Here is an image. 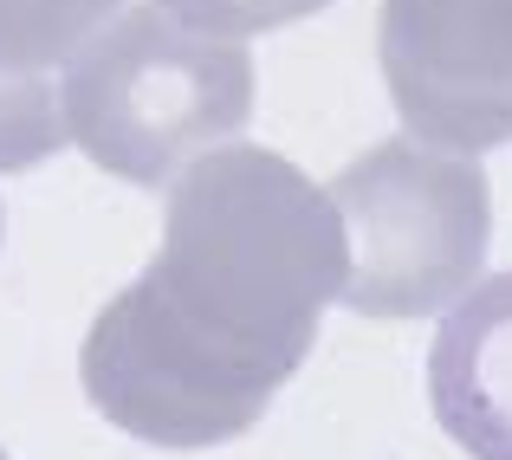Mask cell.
I'll list each match as a JSON object with an SVG mask.
<instances>
[{
	"label": "cell",
	"mask_w": 512,
	"mask_h": 460,
	"mask_svg": "<svg viewBox=\"0 0 512 460\" xmlns=\"http://www.w3.org/2000/svg\"><path fill=\"white\" fill-rule=\"evenodd\" d=\"M65 143L137 188H169L195 156L221 150L253 117V52L130 7L65 72Z\"/></svg>",
	"instance_id": "obj_2"
},
{
	"label": "cell",
	"mask_w": 512,
	"mask_h": 460,
	"mask_svg": "<svg viewBox=\"0 0 512 460\" xmlns=\"http://www.w3.org/2000/svg\"><path fill=\"white\" fill-rule=\"evenodd\" d=\"M428 402L454 448L512 460V273L474 279L428 350Z\"/></svg>",
	"instance_id": "obj_6"
},
{
	"label": "cell",
	"mask_w": 512,
	"mask_h": 460,
	"mask_svg": "<svg viewBox=\"0 0 512 460\" xmlns=\"http://www.w3.org/2000/svg\"><path fill=\"white\" fill-rule=\"evenodd\" d=\"M344 234L338 305L357 318H428L474 292L493 247V195L480 162L389 137L325 188Z\"/></svg>",
	"instance_id": "obj_3"
},
{
	"label": "cell",
	"mask_w": 512,
	"mask_h": 460,
	"mask_svg": "<svg viewBox=\"0 0 512 460\" xmlns=\"http://www.w3.org/2000/svg\"><path fill=\"white\" fill-rule=\"evenodd\" d=\"M0 460H7V448H0Z\"/></svg>",
	"instance_id": "obj_8"
},
{
	"label": "cell",
	"mask_w": 512,
	"mask_h": 460,
	"mask_svg": "<svg viewBox=\"0 0 512 460\" xmlns=\"http://www.w3.org/2000/svg\"><path fill=\"white\" fill-rule=\"evenodd\" d=\"M150 7L169 13V20H182V26H195V33L240 39V33H273V26L312 20L331 0H150Z\"/></svg>",
	"instance_id": "obj_7"
},
{
	"label": "cell",
	"mask_w": 512,
	"mask_h": 460,
	"mask_svg": "<svg viewBox=\"0 0 512 460\" xmlns=\"http://www.w3.org/2000/svg\"><path fill=\"white\" fill-rule=\"evenodd\" d=\"M376 59L415 143L467 162L512 143V0H383Z\"/></svg>",
	"instance_id": "obj_4"
},
{
	"label": "cell",
	"mask_w": 512,
	"mask_h": 460,
	"mask_svg": "<svg viewBox=\"0 0 512 460\" xmlns=\"http://www.w3.org/2000/svg\"><path fill=\"white\" fill-rule=\"evenodd\" d=\"M124 0H0V175L65 150V72Z\"/></svg>",
	"instance_id": "obj_5"
},
{
	"label": "cell",
	"mask_w": 512,
	"mask_h": 460,
	"mask_svg": "<svg viewBox=\"0 0 512 460\" xmlns=\"http://www.w3.org/2000/svg\"><path fill=\"white\" fill-rule=\"evenodd\" d=\"M338 286L325 188L260 143H221L169 182L163 247L91 318L78 383L150 448H221L299 376Z\"/></svg>",
	"instance_id": "obj_1"
}]
</instances>
